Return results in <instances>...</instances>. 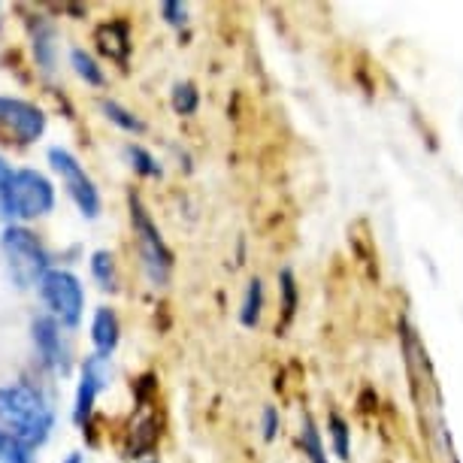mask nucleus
Wrapping results in <instances>:
<instances>
[{"mask_svg": "<svg viewBox=\"0 0 463 463\" xmlns=\"http://www.w3.org/2000/svg\"><path fill=\"white\" fill-rule=\"evenodd\" d=\"M0 424L15 442H22L31 451L49 439L55 412L43 397V391L28 382H13L0 388Z\"/></svg>", "mask_w": 463, "mask_h": 463, "instance_id": "1", "label": "nucleus"}, {"mask_svg": "<svg viewBox=\"0 0 463 463\" xmlns=\"http://www.w3.org/2000/svg\"><path fill=\"white\" fill-rule=\"evenodd\" d=\"M55 206V188L37 170H4L0 176V213L4 218H40Z\"/></svg>", "mask_w": 463, "mask_h": 463, "instance_id": "2", "label": "nucleus"}, {"mask_svg": "<svg viewBox=\"0 0 463 463\" xmlns=\"http://www.w3.org/2000/svg\"><path fill=\"white\" fill-rule=\"evenodd\" d=\"M0 249H4L6 267H10L13 282L19 288L37 285L43 276L49 273V255L37 240V233H31L28 227L10 224L0 237Z\"/></svg>", "mask_w": 463, "mask_h": 463, "instance_id": "3", "label": "nucleus"}, {"mask_svg": "<svg viewBox=\"0 0 463 463\" xmlns=\"http://www.w3.org/2000/svg\"><path fill=\"white\" fill-rule=\"evenodd\" d=\"M130 224H134L137 246H139V255H143V267L148 279H152V285H164L170 279L173 255H170V249L164 246L158 227H155L152 215L146 213L143 200L137 194H130Z\"/></svg>", "mask_w": 463, "mask_h": 463, "instance_id": "4", "label": "nucleus"}, {"mask_svg": "<svg viewBox=\"0 0 463 463\" xmlns=\"http://www.w3.org/2000/svg\"><path fill=\"white\" fill-rule=\"evenodd\" d=\"M40 297L46 303L49 316L64 327H76L85 309V291L80 285V279L67 269H49L46 276L37 282Z\"/></svg>", "mask_w": 463, "mask_h": 463, "instance_id": "5", "label": "nucleus"}, {"mask_svg": "<svg viewBox=\"0 0 463 463\" xmlns=\"http://www.w3.org/2000/svg\"><path fill=\"white\" fill-rule=\"evenodd\" d=\"M49 161H52V170L58 173L61 182H64L70 200L80 206V213L85 218H98L100 215V194L94 188V182L89 173L82 170V164L67 152V148H49Z\"/></svg>", "mask_w": 463, "mask_h": 463, "instance_id": "6", "label": "nucleus"}, {"mask_svg": "<svg viewBox=\"0 0 463 463\" xmlns=\"http://www.w3.org/2000/svg\"><path fill=\"white\" fill-rule=\"evenodd\" d=\"M112 382V364L107 354H91L85 357L82 364V379H80V388H76V406H73V421L76 424H85L91 418V409H94V400L107 384Z\"/></svg>", "mask_w": 463, "mask_h": 463, "instance_id": "7", "label": "nucleus"}, {"mask_svg": "<svg viewBox=\"0 0 463 463\" xmlns=\"http://www.w3.org/2000/svg\"><path fill=\"white\" fill-rule=\"evenodd\" d=\"M0 125L19 137V143H33L46 130V116L28 100L0 98Z\"/></svg>", "mask_w": 463, "mask_h": 463, "instance_id": "8", "label": "nucleus"}, {"mask_svg": "<svg viewBox=\"0 0 463 463\" xmlns=\"http://www.w3.org/2000/svg\"><path fill=\"white\" fill-rule=\"evenodd\" d=\"M31 334H33V345H37L43 364L52 366L55 373H70V345H67L64 334H61L58 321L52 316L33 318Z\"/></svg>", "mask_w": 463, "mask_h": 463, "instance_id": "9", "label": "nucleus"}, {"mask_svg": "<svg viewBox=\"0 0 463 463\" xmlns=\"http://www.w3.org/2000/svg\"><path fill=\"white\" fill-rule=\"evenodd\" d=\"M94 43H98V49L109 61H116V64H128V55H130V28H128V22L100 24V28L94 31Z\"/></svg>", "mask_w": 463, "mask_h": 463, "instance_id": "10", "label": "nucleus"}, {"mask_svg": "<svg viewBox=\"0 0 463 463\" xmlns=\"http://www.w3.org/2000/svg\"><path fill=\"white\" fill-rule=\"evenodd\" d=\"M118 334H121L118 316L112 309H107V306H100V309L94 312V325H91V339H94V345H98V354L109 357L112 348L118 345Z\"/></svg>", "mask_w": 463, "mask_h": 463, "instance_id": "11", "label": "nucleus"}, {"mask_svg": "<svg viewBox=\"0 0 463 463\" xmlns=\"http://www.w3.org/2000/svg\"><path fill=\"white\" fill-rule=\"evenodd\" d=\"M260 312H264V282H260V279H251L246 300H242V309H240L242 327H255L260 321Z\"/></svg>", "mask_w": 463, "mask_h": 463, "instance_id": "12", "label": "nucleus"}, {"mask_svg": "<svg viewBox=\"0 0 463 463\" xmlns=\"http://www.w3.org/2000/svg\"><path fill=\"white\" fill-rule=\"evenodd\" d=\"M100 109H103V116H107L112 125H118L121 130H128V134H143L146 130V121L143 118H137L134 112L130 109H125L121 103H116V100H103L100 103Z\"/></svg>", "mask_w": 463, "mask_h": 463, "instance_id": "13", "label": "nucleus"}, {"mask_svg": "<svg viewBox=\"0 0 463 463\" xmlns=\"http://www.w3.org/2000/svg\"><path fill=\"white\" fill-rule=\"evenodd\" d=\"M70 64H73L76 76H80L82 82H89V85H103V82H107V76H103V70L98 67V61H94L85 49H73V52H70Z\"/></svg>", "mask_w": 463, "mask_h": 463, "instance_id": "14", "label": "nucleus"}, {"mask_svg": "<svg viewBox=\"0 0 463 463\" xmlns=\"http://www.w3.org/2000/svg\"><path fill=\"white\" fill-rule=\"evenodd\" d=\"M91 276L98 279L103 291H116V260H112L109 251H94Z\"/></svg>", "mask_w": 463, "mask_h": 463, "instance_id": "15", "label": "nucleus"}, {"mask_svg": "<svg viewBox=\"0 0 463 463\" xmlns=\"http://www.w3.org/2000/svg\"><path fill=\"white\" fill-rule=\"evenodd\" d=\"M300 442H303V451L309 463H327V454H325V445H321V436L312 424V418H303V433H300Z\"/></svg>", "mask_w": 463, "mask_h": 463, "instance_id": "16", "label": "nucleus"}, {"mask_svg": "<svg viewBox=\"0 0 463 463\" xmlns=\"http://www.w3.org/2000/svg\"><path fill=\"white\" fill-rule=\"evenodd\" d=\"M173 109L179 112V116H194L197 112V103H200V94L191 82H176L173 85Z\"/></svg>", "mask_w": 463, "mask_h": 463, "instance_id": "17", "label": "nucleus"}, {"mask_svg": "<svg viewBox=\"0 0 463 463\" xmlns=\"http://www.w3.org/2000/svg\"><path fill=\"white\" fill-rule=\"evenodd\" d=\"M134 430V436H130V454H137L139 451H148L155 445V439H158V430H155V418L152 415H146L143 421H139L137 427H130Z\"/></svg>", "mask_w": 463, "mask_h": 463, "instance_id": "18", "label": "nucleus"}, {"mask_svg": "<svg viewBox=\"0 0 463 463\" xmlns=\"http://www.w3.org/2000/svg\"><path fill=\"white\" fill-rule=\"evenodd\" d=\"M128 161H130V167H134L137 173H143V176H152V179L161 176L158 161H155L143 146H128Z\"/></svg>", "mask_w": 463, "mask_h": 463, "instance_id": "19", "label": "nucleus"}, {"mask_svg": "<svg viewBox=\"0 0 463 463\" xmlns=\"http://www.w3.org/2000/svg\"><path fill=\"white\" fill-rule=\"evenodd\" d=\"M330 433H334V445H336V458L348 460V427L339 415H330Z\"/></svg>", "mask_w": 463, "mask_h": 463, "instance_id": "20", "label": "nucleus"}, {"mask_svg": "<svg viewBox=\"0 0 463 463\" xmlns=\"http://www.w3.org/2000/svg\"><path fill=\"white\" fill-rule=\"evenodd\" d=\"M279 282H282V294H285V303H282L285 318H291L294 309H297V285H294L291 269H282V273H279Z\"/></svg>", "mask_w": 463, "mask_h": 463, "instance_id": "21", "label": "nucleus"}, {"mask_svg": "<svg viewBox=\"0 0 463 463\" xmlns=\"http://www.w3.org/2000/svg\"><path fill=\"white\" fill-rule=\"evenodd\" d=\"M161 15L173 28H182V24L188 22V6L182 4V0H167V4H161Z\"/></svg>", "mask_w": 463, "mask_h": 463, "instance_id": "22", "label": "nucleus"}, {"mask_svg": "<svg viewBox=\"0 0 463 463\" xmlns=\"http://www.w3.org/2000/svg\"><path fill=\"white\" fill-rule=\"evenodd\" d=\"M33 52H37V61L43 64V70H52V52H55V43H52V31L37 33V43H33Z\"/></svg>", "mask_w": 463, "mask_h": 463, "instance_id": "23", "label": "nucleus"}, {"mask_svg": "<svg viewBox=\"0 0 463 463\" xmlns=\"http://www.w3.org/2000/svg\"><path fill=\"white\" fill-rule=\"evenodd\" d=\"M0 463H31V454L22 442H15L10 436L4 449H0Z\"/></svg>", "mask_w": 463, "mask_h": 463, "instance_id": "24", "label": "nucleus"}, {"mask_svg": "<svg viewBox=\"0 0 463 463\" xmlns=\"http://www.w3.org/2000/svg\"><path fill=\"white\" fill-rule=\"evenodd\" d=\"M276 430H279V412L273 406L264 409V439H276Z\"/></svg>", "mask_w": 463, "mask_h": 463, "instance_id": "25", "label": "nucleus"}, {"mask_svg": "<svg viewBox=\"0 0 463 463\" xmlns=\"http://www.w3.org/2000/svg\"><path fill=\"white\" fill-rule=\"evenodd\" d=\"M64 463H85V458H82L80 451H73V454H67V460H64Z\"/></svg>", "mask_w": 463, "mask_h": 463, "instance_id": "26", "label": "nucleus"}, {"mask_svg": "<svg viewBox=\"0 0 463 463\" xmlns=\"http://www.w3.org/2000/svg\"><path fill=\"white\" fill-rule=\"evenodd\" d=\"M146 463H158V460H146Z\"/></svg>", "mask_w": 463, "mask_h": 463, "instance_id": "27", "label": "nucleus"}]
</instances>
